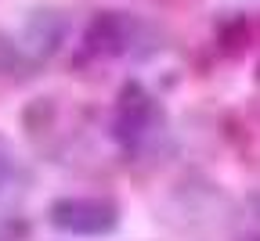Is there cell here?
<instances>
[{"instance_id": "cell-6", "label": "cell", "mask_w": 260, "mask_h": 241, "mask_svg": "<svg viewBox=\"0 0 260 241\" xmlns=\"http://www.w3.org/2000/svg\"><path fill=\"white\" fill-rule=\"evenodd\" d=\"M22 230H25V227H22V223H15L11 216H0V241H15Z\"/></svg>"}, {"instance_id": "cell-1", "label": "cell", "mask_w": 260, "mask_h": 241, "mask_svg": "<svg viewBox=\"0 0 260 241\" xmlns=\"http://www.w3.org/2000/svg\"><path fill=\"white\" fill-rule=\"evenodd\" d=\"M47 216L58 230L80 237H102L119 223V209L109 198H58L47 209Z\"/></svg>"}, {"instance_id": "cell-2", "label": "cell", "mask_w": 260, "mask_h": 241, "mask_svg": "<svg viewBox=\"0 0 260 241\" xmlns=\"http://www.w3.org/2000/svg\"><path fill=\"white\" fill-rule=\"evenodd\" d=\"M159 126V108L141 87H126L116 108V137L126 148H138L145 137Z\"/></svg>"}, {"instance_id": "cell-5", "label": "cell", "mask_w": 260, "mask_h": 241, "mask_svg": "<svg viewBox=\"0 0 260 241\" xmlns=\"http://www.w3.org/2000/svg\"><path fill=\"white\" fill-rule=\"evenodd\" d=\"M11 169H15V158H11V148H8V141L0 137V187L8 184V177H11Z\"/></svg>"}, {"instance_id": "cell-3", "label": "cell", "mask_w": 260, "mask_h": 241, "mask_svg": "<svg viewBox=\"0 0 260 241\" xmlns=\"http://www.w3.org/2000/svg\"><path fill=\"white\" fill-rule=\"evenodd\" d=\"M61 40H65V18L58 11L40 8V11L29 15V22L22 29V47L25 51H32V54L44 58V54H54Z\"/></svg>"}, {"instance_id": "cell-4", "label": "cell", "mask_w": 260, "mask_h": 241, "mask_svg": "<svg viewBox=\"0 0 260 241\" xmlns=\"http://www.w3.org/2000/svg\"><path fill=\"white\" fill-rule=\"evenodd\" d=\"M134 32H138V25L130 22L126 15H119V11H105V15H98V22L90 25L87 44H90L94 51L119 54V51H126V47H130Z\"/></svg>"}]
</instances>
